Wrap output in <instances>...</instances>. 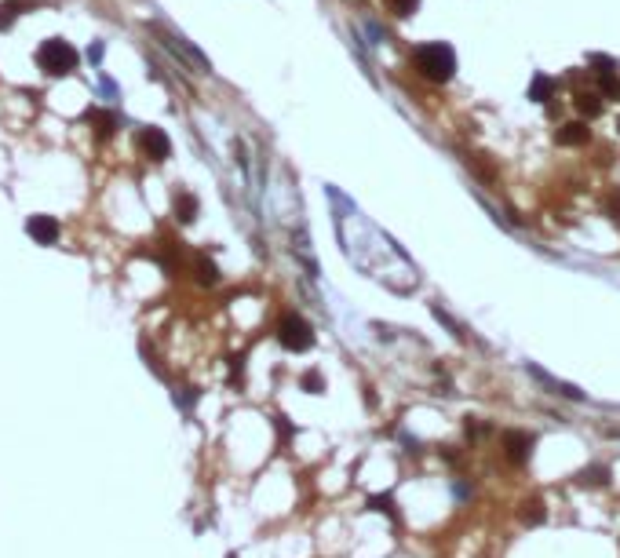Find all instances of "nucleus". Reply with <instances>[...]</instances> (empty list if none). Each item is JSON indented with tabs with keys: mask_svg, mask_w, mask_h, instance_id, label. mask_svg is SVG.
Listing matches in <instances>:
<instances>
[{
	"mask_svg": "<svg viewBox=\"0 0 620 558\" xmlns=\"http://www.w3.org/2000/svg\"><path fill=\"white\" fill-rule=\"evenodd\" d=\"M412 66H416L420 77H427V81H434V84H445L449 77L456 73V52L449 44H420L416 52H412Z\"/></svg>",
	"mask_w": 620,
	"mask_h": 558,
	"instance_id": "obj_1",
	"label": "nucleus"
},
{
	"mask_svg": "<svg viewBox=\"0 0 620 558\" xmlns=\"http://www.w3.org/2000/svg\"><path fill=\"white\" fill-rule=\"evenodd\" d=\"M37 66L47 73V77H66L77 70V47L62 37H52L37 47Z\"/></svg>",
	"mask_w": 620,
	"mask_h": 558,
	"instance_id": "obj_2",
	"label": "nucleus"
},
{
	"mask_svg": "<svg viewBox=\"0 0 620 558\" xmlns=\"http://www.w3.org/2000/svg\"><path fill=\"white\" fill-rule=\"evenodd\" d=\"M278 340H281V347L285 350H310L314 347V329H310V322L303 314H285L281 322H278Z\"/></svg>",
	"mask_w": 620,
	"mask_h": 558,
	"instance_id": "obj_3",
	"label": "nucleus"
},
{
	"mask_svg": "<svg viewBox=\"0 0 620 558\" xmlns=\"http://www.w3.org/2000/svg\"><path fill=\"white\" fill-rule=\"evenodd\" d=\"M139 150L150 157V161H168L172 157V139L165 135V128H142L139 132Z\"/></svg>",
	"mask_w": 620,
	"mask_h": 558,
	"instance_id": "obj_4",
	"label": "nucleus"
},
{
	"mask_svg": "<svg viewBox=\"0 0 620 558\" xmlns=\"http://www.w3.org/2000/svg\"><path fill=\"white\" fill-rule=\"evenodd\" d=\"M26 234L37 245H55L59 241V219L55 216H29L26 219Z\"/></svg>",
	"mask_w": 620,
	"mask_h": 558,
	"instance_id": "obj_5",
	"label": "nucleus"
},
{
	"mask_svg": "<svg viewBox=\"0 0 620 558\" xmlns=\"http://www.w3.org/2000/svg\"><path fill=\"white\" fill-rule=\"evenodd\" d=\"M504 445H507V456H511L515 464H526L529 449H533V435H526V430H511V435L504 438Z\"/></svg>",
	"mask_w": 620,
	"mask_h": 558,
	"instance_id": "obj_6",
	"label": "nucleus"
},
{
	"mask_svg": "<svg viewBox=\"0 0 620 558\" xmlns=\"http://www.w3.org/2000/svg\"><path fill=\"white\" fill-rule=\"evenodd\" d=\"M587 135H591V132H587L584 121H566L562 128H559V142H562V146H584Z\"/></svg>",
	"mask_w": 620,
	"mask_h": 558,
	"instance_id": "obj_7",
	"label": "nucleus"
},
{
	"mask_svg": "<svg viewBox=\"0 0 620 558\" xmlns=\"http://www.w3.org/2000/svg\"><path fill=\"white\" fill-rule=\"evenodd\" d=\"M172 209H176V219H179V223H194L201 204H197V197L190 194V190H179L176 201H172Z\"/></svg>",
	"mask_w": 620,
	"mask_h": 558,
	"instance_id": "obj_8",
	"label": "nucleus"
},
{
	"mask_svg": "<svg viewBox=\"0 0 620 558\" xmlns=\"http://www.w3.org/2000/svg\"><path fill=\"white\" fill-rule=\"evenodd\" d=\"M84 121L95 128V135H99V139H109V135H114V128H117V117L106 114V110H88Z\"/></svg>",
	"mask_w": 620,
	"mask_h": 558,
	"instance_id": "obj_9",
	"label": "nucleus"
},
{
	"mask_svg": "<svg viewBox=\"0 0 620 558\" xmlns=\"http://www.w3.org/2000/svg\"><path fill=\"white\" fill-rule=\"evenodd\" d=\"M29 4L37 8V0H4L0 4V29H8L15 22V15H19V8H29Z\"/></svg>",
	"mask_w": 620,
	"mask_h": 558,
	"instance_id": "obj_10",
	"label": "nucleus"
},
{
	"mask_svg": "<svg viewBox=\"0 0 620 558\" xmlns=\"http://www.w3.org/2000/svg\"><path fill=\"white\" fill-rule=\"evenodd\" d=\"M194 266H197V281H201V285H216V281H219V266H216L212 259L197 256V263H194Z\"/></svg>",
	"mask_w": 620,
	"mask_h": 558,
	"instance_id": "obj_11",
	"label": "nucleus"
},
{
	"mask_svg": "<svg viewBox=\"0 0 620 558\" xmlns=\"http://www.w3.org/2000/svg\"><path fill=\"white\" fill-rule=\"evenodd\" d=\"M547 95H551V81H547V77H533V88H529V99H533V103H544V99H547Z\"/></svg>",
	"mask_w": 620,
	"mask_h": 558,
	"instance_id": "obj_12",
	"label": "nucleus"
},
{
	"mask_svg": "<svg viewBox=\"0 0 620 558\" xmlns=\"http://www.w3.org/2000/svg\"><path fill=\"white\" fill-rule=\"evenodd\" d=\"M387 8L398 15V19H409V15L420 8V0H387Z\"/></svg>",
	"mask_w": 620,
	"mask_h": 558,
	"instance_id": "obj_13",
	"label": "nucleus"
},
{
	"mask_svg": "<svg viewBox=\"0 0 620 558\" xmlns=\"http://www.w3.org/2000/svg\"><path fill=\"white\" fill-rule=\"evenodd\" d=\"M303 391H310V394H322L325 391V379H322V372H303Z\"/></svg>",
	"mask_w": 620,
	"mask_h": 558,
	"instance_id": "obj_14",
	"label": "nucleus"
},
{
	"mask_svg": "<svg viewBox=\"0 0 620 558\" xmlns=\"http://www.w3.org/2000/svg\"><path fill=\"white\" fill-rule=\"evenodd\" d=\"M522 522H529V525H536V522H544V507H540V500H533V504H526V511H522Z\"/></svg>",
	"mask_w": 620,
	"mask_h": 558,
	"instance_id": "obj_15",
	"label": "nucleus"
},
{
	"mask_svg": "<svg viewBox=\"0 0 620 558\" xmlns=\"http://www.w3.org/2000/svg\"><path fill=\"white\" fill-rule=\"evenodd\" d=\"M580 110L587 117H595V114H602V103H598V95H584L580 99Z\"/></svg>",
	"mask_w": 620,
	"mask_h": 558,
	"instance_id": "obj_16",
	"label": "nucleus"
},
{
	"mask_svg": "<svg viewBox=\"0 0 620 558\" xmlns=\"http://www.w3.org/2000/svg\"><path fill=\"white\" fill-rule=\"evenodd\" d=\"M584 482H591V485L602 482V485H606V482H610V471H606V467H591V471L584 474Z\"/></svg>",
	"mask_w": 620,
	"mask_h": 558,
	"instance_id": "obj_17",
	"label": "nucleus"
},
{
	"mask_svg": "<svg viewBox=\"0 0 620 558\" xmlns=\"http://www.w3.org/2000/svg\"><path fill=\"white\" fill-rule=\"evenodd\" d=\"M369 507H372V511H387V515H394V500H391V497H372Z\"/></svg>",
	"mask_w": 620,
	"mask_h": 558,
	"instance_id": "obj_18",
	"label": "nucleus"
}]
</instances>
